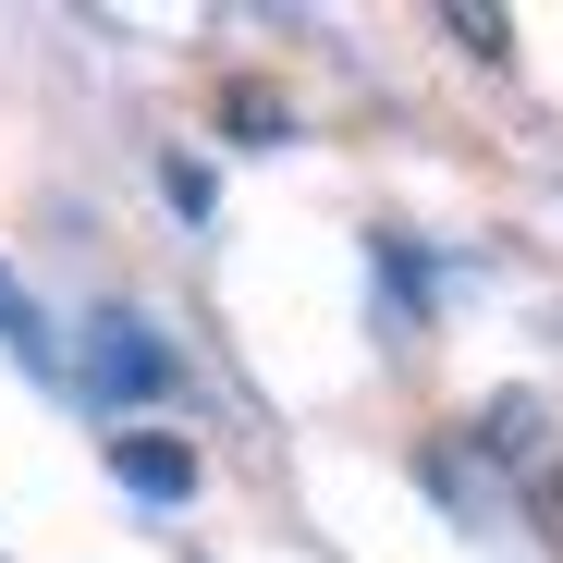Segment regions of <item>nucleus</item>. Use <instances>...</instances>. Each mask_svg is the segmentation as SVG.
<instances>
[{
    "label": "nucleus",
    "instance_id": "nucleus-4",
    "mask_svg": "<svg viewBox=\"0 0 563 563\" xmlns=\"http://www.w3.org/2000/svg\"><path fill=\"white\" fill-rule=\"evenodd\" d=\"M0 343H13L25 367H49V331H37V307H25V282L0 269Z\"/></svg>",
    "mask_w": 563,
    "mask_h": 563
},
{
    "label": "nucleus",
    "instance_id": "nucleus-2",
    "mask_svg": "<svg viewBox=\"0 0 563 563\" xmlns=\"http://www.w3.org/2000/svg\"><path fill=\"white\" fill-rule=\"evenodd\" d=\"M86 393H111V405H147V393H172V355H159L135 319H99V343H86Z\"/></svg>",
    "mask_w": 563,
    "mask_h": 563
},
{
    "label": "nucleus",
    "instance_id": "nucleus-5",
    "mask_svg": "<svg viewBox=\"0 0 563 563\" xmlns=\"http://www.w3.org/2000/svg\"><path fill=\"white\" fill-rule=\"evenodd\" d=\"M527 503H539V515H551V539H563V465H551V478H539Z\"/></svg>",
    "mask_w": 563,
    "mask_h": 563
},
{
    "label": "nucleus",
    "instance_id": "nucleus-1",
    "mask_svg": "<svg viewBox=\"0 0 563 563\" xmlns=\"http://www.w3.org/2000/svg\"><path fill=\"white\" fill-rule=\"evenodd\" d=\"M465 441H478L515 490H539L551 465H563V405H551V393H490L478 417H465Z\"/></svg>",
    "mask_w": 563,
    "mask_h": 563
},
{
    "label": "nucleus",
    "instance_id": "nucleus-3",
    "mask_svg": "<svg viewBox=\"0 0 563 563\" xmlns=\"http://www.w3.org/2000/svg\"><path fill=\"white\" fill-rule=\"evenodd\" d=\"M111 478H123L135 503H184V490H197V441H159V429H123V441H111Z\"/></svg>",
    "mask_w": 563,
    "mask_h": 563
}]
</instances>
